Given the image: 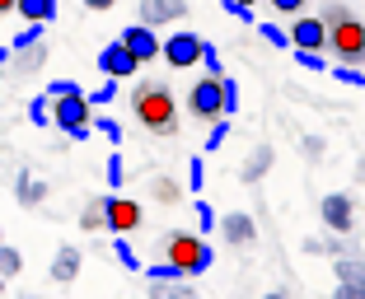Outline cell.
I'll use <instances>...</instances> for the list:
<instances>
[{
    "label": "cell",
    "mask_w": 365,
    "mask_h": 299,
    "mask_svg": "<svg viewBox=\"0 0 365 299\" xmlns=\"http://www.w3.org/2000/svg\"><path fill=\"white\" fill-rule=\"evenodd\" d=\"M108 229H113V234L140 229V206L127 201V196H108Z\"/></svg>",
    "instance_id": "obj_13"
},
{
    "label": "cell",
    "mask_w": 365,
    "mask_h": 299,
    "mask_svg": "<svg viewBox=\"0 0 365 299\" xmlns=\"http://www.w3.org/2000/svg\"><path fill=\"white\" fill-rule=\"evenodd\" d=\"M0 295H5V276H0Z\"/></svg>",
    "instance_id": "obj_49"
},
{
    "label": "cell",
    "mask_w": 365,
    "mask_h": 299,
    "mask_svg": "<svg viewBox=\"0 0 365 299\" xmlns=\"http://www.w3.org/2000/svg\"><path fill=\"white\" fill-rule=\"evenodd\" d=\"M164 257H169L182 276H202L215 262L211 243H206L202 234H187V229H169V234H164Z\"/></svg>",
    "instance_id": "obj_2"
},
{
    "label": "cell",
    "mask_w": 365,
    "mask_h": 299,
    "mask_svg": "<svg viewBox=\"0 0 365 299\" xmlns=\"http://www.w3.org/2000/svg\"><path fill=\"white\" fill-rule=\"evenodd\" d=\"M295 61H300L304 70H328V61H323V52H300V47H295Z\"/></svg>",
    "instance_id": "obj_31"
},
{
    "label": "cell",
    "mask_w": 365,
    "mask_h": 299,
    "mask_svg": "<svg viewBox=\"0 0 365 299\" xmlns=\"http://www.w3.org/2000/svg\"><path fill=\"white\" fill-rule=\"evenodd\" d=\"M113 253H118V262H122V267H140V262H136V253H131V243H127L122 234H118V243H113Z\"/></svg>",
    "instance_id": "obj_32"
},
{
    "label": "cell",
    "mask_w": 365,
    "mask_h": 299,
    "mask_svg": "<svg viewBox=\"0 0 365 299\" xmlns=\"http://www.w3.org/2000/svg\"><path fill=\"white\" fill-rule=\"evenodd\" d=\"M98 70H103L108 80H127V75H136V70H140V61L127 52V43L118 38V43H108L103 52H98Z\"/></svg>",
    "instance_id": "obj_10"
},
{
    "label": "cell",
    "mask_w": 365,
    "mask_h": 299,
    "mask_svg": "<svg viewBox=\"0 0 365 299\" xmlns=\"http://www.w3.org/2000/svg\"><path fill=\"white\" fill-rule=\"evenodd\" d=\"M47 117H52L47 98H33V103H29V122H33V127H47Z\"/></svg>",
    "instance_id": "obj_28"
},
{
    "label": "cell",
    "mask_w": 365,
    "mask_h": 299,
    "mask_svg": "<svg viewBox=\"0 0 365 299\" xmlns=\"http://www.w3.org/2000/svg\"><path fill=\"white\" fill-rule=\"evenodd\" d=\"M131 112L150 136H178V103H173V89L160 80H140L131 94Z\"/></svg>",
    "instance_id": "obj_1"
},
{
    "label": "cell",
    "mask_w": 365,
    "mask_h": 299,
    "mask_svg": "<svg viewBox=\"0 0 365 299\" xmlns=\"http://www.w3.org/2000/svg\"><path fill=\"white\" fill-rule=\"evenodd\" d=\"M206 56V38L192 28H178L164 38V65H173V70H192L197 61Z\"/></svg>",
    "instance_id": "obj_6"
},
{
    "label": "cell",
    "mask_w": 365,
    "mask_h": 299,
    "mask_svg": "<svg viewBox=\"0 0 365 299\" xmlns=\"http://www.w3.org/2000/svg\"><path fill=\"white\" fill-rule=\"evenodd\" d=\"M235 5H258V0H235Z\"/></svg>",
    "instance_id": "obj_48"
},
{
    "label": "cell",
    "mask_w": 365,
    "mask_h": 299,
    "mask_svg": "<svg viewBox=\"0 0 365 299\" xmlns=\"http://www.w3.org/2000/svg\"><path fill=\"white\" fill-rule=\"evenodd\" d=\"M323 5H328V0H323Z\"/></svg>",
    "instance_id": "obj_51"
},
{
    "label": "cell",
    "mask_w": 365,
    "mask_h": 299,
    "mask_svg": "<svg viewBox=\"0 0 365 299\" xmlns=\"http://www.w3.org/2000/svg\"><path fill=\"white\" fill-rule=\"evenodd\" d=\"M258 33H262V38H267L272 47H290V33H281L277 23H258Z\"/></svg>",
    "instance_id": "obj_29"
},
{
    "label": "cell",
    "mask_w": 365,
    "mask_h": 299,
    "mask_svg": "<svg viewBox=\"0 0 365 299\" xmlns=\"http://www.w3.org/2000/svg\"><path fill=\"white\" fill-rule=\"evenodd\" d=\"M80 229H89V234L108 229V196H94V201H85V211H80Z\"/></svg>",
    "instance_id": "obj_18"
},
{
    "label": "cell",
    "mask_w": 365,
    "mask_h": 299,
    "mask_svg": "<svg viewBox=\"0 0 365 299\" xmlns=\"http://www.w3.org/2000/svg\"><path fill=\"white\" fill-rule=\"evenodd\" d=\"M145 276H150V280H182V271H178V267H173L169 257H164V262H155V267H150V271H145Z\"/></svg>",
    "instance_id": "obj_26"
},
{
    "label": "cell",
    "mask_w": 365,
    "mask_h": 299,
    "mask_svg": "<svg viewBox=\"0 0 365 299\" xmlns=\"http://www.w3.org/2000/svg\"><path fill=\"white\" fill-rule=\"evenodd\" d=\"M333 299H365V285H351V280H337Z\"/></svg>",
    "instance_id": "obj_35"
},
{
    "label": "cell",
    "mask_w": 365,
    "mask_h": 299,
    "mask_svg": "<svg viewBox=\"0 0 365 299\" xmlns=\"http://www.w3.org/2000/svg\"><path fill=\"white\" fill-rule=\"evenodd\" d=\"M235 112H239V85L225 80V117H235Z\"/></svg>",
    "instance_id": "obj_37"
},
{
    "label": "cell",
    "mask_w": 365,
    "mask_h": 299,
    "mask_svg": "<svg viewBox=\"0 0 365 299\" xmlns=\"http://www.w3.org/2000/svg\"><path fill=\"white\" fill-rule=\"evenodd\" d=\"M202 65H206V75H220V56H215V47L206 43V56H202Z\"/></svg>",
    "instance_id": "obj_42"
},
{
    "label": "cell",
    "mask_w": 365,
    "mask_h": 299,
    "mask_svg": "<svg viewBox=\"0 0 365 299\" xmlns=\"http://www.w3.org/2000/svg\"><path fill=\"white\" fill-rule=\"evenodd\" d=\"M290 47H300V52H323L328 47V23L319 14H300V19L290 23Z\"/></svg>",
    "instance_id": "obj_9"
},
{
    "label": "cell",
    "mask_w": 365,
    "mask_h": 299,
    "mask_svg": "<svg viewBox=\"0 0 365 299\" xmlns=\"http://www.w3.org/2000/svg\"><path fill=\"white\" fill-rule=\"evenodd\" d=\"M356 178H361V182H365V159H361V164H356Z\"/></svg>",
    "instance_id": "obj_47"
},
{
    "label": "cell",
    "mask_w": 365,
    "mask_h": 299,
    "mask_svg": "<svg viewBox=\"0 0 365 299\" xmlns=\"http://www.w3.org/2000/svg\"><path fill=\"white\" fill-rule=\"evenodd\" d=\"M187 112L197 122H220L225 117V75H202L187 94Z\"/></svg>",
    "instance_id": "obj_4"
},
{
    "label": "cell",
    "mask_w": 365,
    "mask_h": 299,
    "mask_svg": "<svg viewBox=\"0 0 365 299\" xmlns=\"http://www.w3.org/2000/svg\"><path fill=\"white\" fill-rule=\"evenodd\" d=\"M323 150H328V145H323V136H304V159H309V164L323 159Z\"/></svg>",
    "instance_id": "obj_33"
},
{
    "label": "cell",
    "mask_w": 365,
    "mask_h": 299,
    "mask_svg": "<svg viewBox=\"0 0 365 299\" xmlns=\"http://www.w3.org/2000/svg\"><path fill=\"white\" fill-rule=\"evenodd\" d=\"M150 192H155V201H160V206H173V201L182 196L173 178H155V182H150Z\"/></svg>",
    "instance_id": "obj_23"
},
{
    "label": "cell",
    "mask_w": 365,
    "mask_h": 299,
    "mask_svg": "<svg viewBox=\"0 0 365 299\" xmlns=\"http://www.w3.org/2000/svg\"><path fill=\"white\" fill-rule=\"evenodd\" d=\"M14 65H19V70H38V65H47V43L29 47V52H14Z\"/></svg>",
    "instance_id": "obj_22"
},
{
    "label": "cell",
    "mask_w": 365,
    "mask_h": 299,
    "mask_svg": "<svg viewBox=\"0 0 365 299\" xmlns=\"http://www.w3.org/2000/svg\"><path fill=\"white\" fill-rule=\"evenodd\" d=\"M122 43H127V52L136 56L140 65L164 56V38H160V28H150V23H131V28H122Z\"/></svg>",
    "instance_id": "obj_7"
},
{
    "label": "cell",
    "mask_w": 365,
    "mask_h": 299,
    "mask_svg": "<svg viewBox=\"0 0 365 299\" xmlns=\"http://www.w3.org/2000/svg\"><path fill=\"white\" fill-rule=\"evenodd\" d=\"M328 52L337 56V65H365V23L356 14L328 28Z\"/></svg>",
    "instance_id": "obj_5"
},
{
    "label": "cell",
    "mask_w": 365,
    "mask_h": 299,
    "mask_svg": "<svg viewBox=\"0 0 365 299\" xmlns=\"http://www.w3.org/2000/svg\"><path fill=\"white\" fill-rule=\"evenodd\" d=\"M38 43H43V23H29L19 38H10V52H29V47H38Z\"/></svg>",
    "instance_id": "obj_24"
},
{
    "label": "cell",
    "mask_w": 365,
    "mask_h": 299,
    "mask_svg": "<svg viewBox=\"0 0 365 299\" xmlns=\"http://www.w3.org/2000/svg\"><path fill=\"white\" fill-rule=\"evenodd\" d=\"M262 299H290V295H286V290H272V295H262Z\"/></svg>",
    "instance_id": "obj_46"
},
{
    "label": "cell",
    "mask_w": 365,
    "mask_h": 299,
    "mask_svg": "<svg viewBox=\"0 0 365 299\" xmlns=\"http://www.w3.org/2000/svg\"><path fill=\"white\" fill-rule=\"evenodd\" d=\"M76 80H52V89H47V94H52V98H61V94H76Z\"/></svg>",
    "instance_id": "obj_40"
},
{
    "label": "cell",
    "mask_w": 365,
    "mask_h": 299,
    "mask_svg": "<svg viewBox=\"0 0 365 299\" xmlns=\"http://www.w3.org/2000/svg\"><path fill=\"white\" fill-rule=\"evenodd\" d=\"M113 94H118V80H108V85H98L94 94H89V103H94V107H98V103H113Z\"/></svg>",
    "instance_id": "obj_36"
},
{
    "label": "cell",
    "mask_w": 365,
    "mask_h": 299,
    "mask_svg": "<svg viewBox=\"0 0 365 299\" xmlns=\"http://www.w3.org/2000/svg\"><path fill=\"white\" fill-rule=\"evenodd\" d=\"M333 271H337V280H351V285H365V253L346 248V253L333 262Z\"/></svg>",
    "instance_id": "obj_15"
},
{
    "label": "cell",
    "mask_w": 365,
    "mask_h": 299,
    "mask_svg": "<svg viewBox=\"0 0 365 299\" xmlns=\"http://www.w3.org/2000/svg\"><path fill=\"white\" fill-rule=\"evenodd\" d=\"M319 215H323V224H328L333 234H351L356 229V201L346 192H328L323 206H319Z\"/></svg>",
    "instance_id": "obj_8"
},
{
    "label": "cell",
    "mask_w": 365,
    "mask_h": 299,
    "mask_svg": "<svg viewBox=\"0 0 365 299\" xmlns=\"http://www.w3.org/2000/svg\"><path fill=\"white\" fill-rule=\"evenodd\" d=\"M150 295L155 299H197V290L187 280H150Z\"/></svg>",
    "instance_id": "obj_20"
},
{
    "label": "cell",
    "mask_w": 365,
    "mask_h": 299,
    "mask_svg": "<svg viewBox=\"0 0 365 299\" xmlns=\"http://www.w3.org/2000/svg\"><path fill=\"white\" fill-rule=\"evenodd\" d=\"M206 229H220V220H215V211L206 201H197V234H206Z\"/></svg>",
    "instance_id": "obj_27"
},
{
    "label": "cell",
    "mask_w": 365,
    "mask_h": 299,
    "mask_svg": "<svg viewBox=\"0 0 365 299\" xmlns=\"http://www.w3.org/2000/svg\"><path fill=\"white\" fill-rule=\"evenodd\" d=\"M337 80H342V85H365V75H361V65H337Z\"/></svg>",
    "instance_id": "obj_34"
},
{
    "label": "cell",
    "mask_w": 365,
    "mask_h": 299,
    "mask_svg": "<svg viewBox=\"0 0 365 299\" xmlns=\"http://www.w3.org/2000/svg\"><path fill=\"white\" fill-rule=\"evenodd\" d=\"M187 182H192L197 192H202V182H206V164H202V159H192V164H187Z\"/></svg>",
    "instance_id": "obj_38"
},
{
    "label": "cell",
    "mask_w": 365,
    "mask_h": 299,
    "mask_svg": "<svg viewBox=\"0 0 365 299\" xmlns=\"http://www.w3.org/2000/svg\"><path fill=\"white\" fill-rule=\"evenodd\" d=\"M89 112H94V103H89V94H85V89L52 98V122H56V127H61L71 140H89V131H94Z\"/></svg>",
    "instance_id": "obj_3"
},
{
    "label": "cell",
    "mask_w": 365,
    "mask_h": 299,
    "mask_svg": "<svg viewBox=\"0 0 365 299\" xmlns=\"http://www.w3.org/2000/svg\"><path fill=\"white\" fill-rule=\"evenodd\" d=\"M118 0H85V10H94V14H103V10H113Z\"/></svg>",
    "instance_id": "obj_44"
},
{
    "label": "cell",
    "mask_w": 365,
    "mask_h": 299,
    "mask_svg": "<svg viewBox=\"0 0 365 299\" xmlns=\"http://www.w3.org/2000/svg\"><path fill=\"white\" fill-rule=\"evenodd\" d=\"M187 14V0H140V23L164 28V23H178Z\"/></svg>",
    "instance_id": "obj_11"
},
{
    "label": "cell",
    "mask_w": 365,
    "mask_h": 299,
    "mask_svg": "<svg viewBox=\"0 0 365 299\" xmlns=\"http://www.w3.org/2000/svg\"><path fill=\"white\" fill-rule=\"evenodd\" d=\"M98 131H103V136H108V140H113V145H118V140H122V127H118V122H108V117H103V122H98Z\"/></svg>",
    "instance_id": "obj_43"
},
{
    "label": "cell",
    "mask_w": 365,
    "mask_h": 299,
    "mask_svg": "<svg viewBox=\"0 0 365 299\" xmlns=\"http://www.w3.org/2000/svg\"><path fill=\"white\" fill-rule=\"evenodd\" d=\"M108 182H113V187H122V154H113V159H108Z\"/></svg>",
    "instance_id": "obj_41"
},
{
    "label": "cell",
    "mask_w": 365,
    "mask_h": 299,
    "mask_svg": "<svg viewBox=\"0 0 365 299\" xmlns=\"http://www.w3.org/2000/svg\"><path fill=\"white\" fill-rule=\"evenodd\" d=\"M272 10H277V14H300L304 0H272Z\"/></svg>",
    "instance_id": "obj_39"
},
{
    "label": "cell",
    "mask_w": 365,
    "mask_h": 299,
    "mask_svg": "<svg viewBox=\"0 0 365 299\" xmlns=\"http://www.w3.org/2000/svg\"><path fill=\"white\" fill-rule=\"evenodd\" d=\"M80 262H85L80 248L61 243V248H56V257H52V280H56V285H71V280L80 276Z\"/></svg>",
    "instance_id": "obj_14"
},
{
    "label": "cell",
    "mask_w": 365,
    "mask_h": 299,
    "mask_svg": "<svg viewBox=\"0 0 365 299\" xmlns=\"http://www.w3.org/2000/svg\"><path fill=\"white\" fill-rule=\"evenodd\" d=\"M220 234H225L230 248H248L253 238H258V224H253V215L230 211V215H220Z\"/></svg>",
    "instance_id": "obj_12"
},
{
    "label": "cell",
    "mask_w": 365,
    "mask_h": 299,
    "mask_svg": "<svg viewBox=\"0 0 365 299\" xmlns=\"http://www.w3.org/2000/svg\"><path fill=\"white\" fill-rule=\"evenodd\" d=\"M19 271H24V257H19V248L0 243V276L10 280V276H19Z\"/></svg>",
    "instance_id": "obj_21"
},
{
    "label": "cell",
    "mask_w": 365,
    "mask_h": 299,
    "mask_svg": "<svg viewBox=\"0 0 365 299\" xmlns=\"http://www.w3.org/2000/svg\"><path fill=\"white\" fill-rule=\"evenodd\" d=\"M14 196H19V206H43L47 201V182L43 178H33L29 169L19 173V187H14Z\"/></svg>",
    "instance_id": "obj_16"
},
{
    "label": "cell",
    "mask_w": 365,
    "mask_h": 299,
    "mask_svg": "<svg viewBox=\"0 0 365 299\" xmlns=\"http://www.w3.org/2000/svg\"><path fill=\"white\" fill-rule=\"evenodd\" d=\"M19 299H38V295H19Z\"/></svg>",
    "instance_id": "obj_50"
},
{
    "label": "cell",
    "mask_w": 365,
    "mask_h": 299,
    "mask_svg": "<svg viewBox=\"0 0 365 299\" xmlns=\"http://www.w3.org/2000/svg\"><path fill=\"white\" fill-rule=\"evenodd\" d=\"M267 169H272V145H258L253 154H248V164L239 169V178H244V182H262Z\"/></svg>",
    "instance_id": "obj_17"
},
{
    "label": "cell",
    "mask_w": 365,
    "mask_h": 299,
    "mask_svg": "<svg viewBox=\"0 0 365 299\" xmlns=\"http://www.w3.org/2000/svg\"><path fill=\"white\" fill-rule=\"evenodd\" d=\"M225 136H230V117L211 122V140H206V150H220V145H225Z\"/></svg>",
    "instance_id": "obj_30"
},
{
    "label": "cell",
    "mask_w": 365,
    "mask_h": 299,
    "mask_svg": "<svg viewBox=\"0 0 365 299\" xmlns=\"http://www.w3.org/2000/svg\"><path fill=\"white\" fill-rule=\"evenodd\" d=\"M10 10H19V0H0V14H10Z\"/></svg>",
    "instance_id": "obj_45"
},
{
    "label": "cell",
    "mask_w": 365,
    "mask_h": 299,
    "mask_svg": "<svg viewBox=\"0 0 365 299\" xmlns=\"http://www.w3.org/2000/svg\"><path fill=\"white\" fill-rule=\"evenodd\" d=\"M319 19L328 23V28H337V23H342V19H351V10H346L342 0H328V5H323V14H319Z\"/></svg>",
    "instance_id": "obj_25"
},
{
    "label": "cell",
    "mask_w": 365,
    "mask_h": 299,
    "mask_svg": "<svg viewBox=\"0 0 365 299\" xmlns=\"http://www.w3.org/2000/svg\"><path fill=\"white\" fill-rule=\"evenodd\" d=\"M19 19L24 23H52L56 19V0H19Z\"/></svg>",
    "instance_id": "obj_19"
}]
</instances>
